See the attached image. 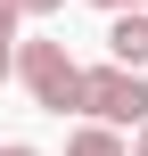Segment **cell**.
<instances>
[{"instance_id": "cell-6", "label": "cell", "mask_w": 148, "mask_h": 156, "mask_svg": "<svg viewBox=\"0 0 148 156\" xmlns=\"http://www.w3.org/2000/svg\"><path fill=\"white\" fill-rule=\"evenodd\" d=\"M66 0H16V16H58Z\"/></svg>"}, {"instance_id": "cell-2", "label": "cell", "mask_w": 148, "mask_h": 156, "mask_svg": "<svg viewBox=\"0 0 148 156\" xmlns=\"http://www.w3.org/2000/svg\"><path fill=\"white\" fill-rule=\"evenodd\" d=\"M82 115L107 132H140L148 123V74L132 66H82Z\"/></svg>"}, {"instance_id": "cell-3", "label": "cell", "mask_w": 148, "mask_h": 156, "mask_svg": "<svg viewBox=\"0 0 148 156\" xmlns=\"http://www.w3.org/2000/svg\"><path fill=\"white\" fill-rule=\"evenodd\" d=\"M107 66H148V8H124V16H107Z\"/></svg>"}, {"instance_id": "cell-5", "label": "cell", "mask_w": 148, "mask_h": 156, "mask_svg": "<svg viewBox=\"0 0 148 156\" xmlns=\"http://www.w3.org/2000/svg\"><path fill=\"white\" fill-rule=\"evenodd\" d=\"M16 25H25V16H16V0H0V41H25Z\"/></svg>"}, {"instance_id": "cell-10", "label": "cell", "mask_w": 148, "mask_h": 156, "mask_svg": "<svg viewBox=\"0 0 148 156\" xmlns=\"http://www.w3.org/2000/svg\"><path fill=\"white\" fill-rule=\"evenodd\" d=\"M132 156H148V123H140V132H132Z\"/></svg>"}, {"instance_id": "cell-1", "label": "cell", "mask_w": 148, "mask_h": 156, "mask_svg": "<svg viewBox=\"0 0 148 156\" xmlns=\"http://www.w3.org/2000/svg\"><path fill=\"white\" fill-rule=\"evenodd\" d=\"M16 82L33 90L41 115H82V66L66 58V41L25 33V41H16Z\"/></svg>"}, {"instance_id": "cell-7", "label": "cell", "mask_w": 148, "mask_h": 156, "mask_svg": "<svg viewBox=\"0 0 148 156\" xmlns=\"http://www.w3.org/2000/svg\"><path fill=\"white\" fill-rule=\"evenodd\" d=\"M8 74H16V41H0V82H8Z\"/></svg>"}, {"instance_id": "cell-9", "label": "cell", "mask_w": 148, "mask_h": 156, "mask_svg": "<svg viewBox=\"0 0 148 156\" xmlns=\"http://www.w3.org/2000/svg\"><path fill=\"white\" fill-rule=\"evenodd\" d=\"M0 156H41V148H33V140H8V148H0Z\"/></svg>"}, {"instance_id": "cell-8", "label": "cell", "mask_w": 148, "mask_h": 156, "mask_svg": "<svg viewBox=\"0 0 148 156\" xmlns=\"http://www.w3.org/2000/svg\"><path fill=\"white\" fill-rule=\"evenodd\" d=\"M91 8H107V16H124V8H148V0H91Z\"/></svg>"}, {"instance_id": "cell-4", "label": "cell", "mask_w": 148, "mask_h": 156, "mask_svg": "<svg viewBox=\"0 0 148 156\" xmlns=\"http://www.w3.org/2000/svg\"><path fill=\"white\" fill-rule=\"evenodd\" d=\"M66 156H132V140H124V132H107V123H82V132L66 140Z\"/></svg>"}]
</instances>
